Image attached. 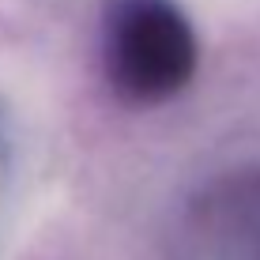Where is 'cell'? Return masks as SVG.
Wrapping results in <instances>:
<instances>
[{"instance_id": "cell-1", "label": "cell", "mask_w": 260, "mask_h": 260, "mask_svg": "<svg viewBox=\"0 0 260 260\" xmlns=\"http://www.w3.org/2000/svg\"><path fill=\"white\" fill-rule=\"evenodd\" d=\"M110 87L128 106H162L196 76V30L174 0H110L102 15Z\"/></svg>"}, {"instance_id": "cell-2", "label": "cell", "mask_w": 260, "mask_h": 260, "mask_svg": "<svg viewBox=\"0 0 260 260\" xmlns=\"http://www.w3.org/2000/svg\"><path fill=\"white\" fill-rule=\"evenodd\" d=\"M12 151H15V136H12V110L0 98V192H4V181L12 174Z\"/></svg>"}]
</instances>
